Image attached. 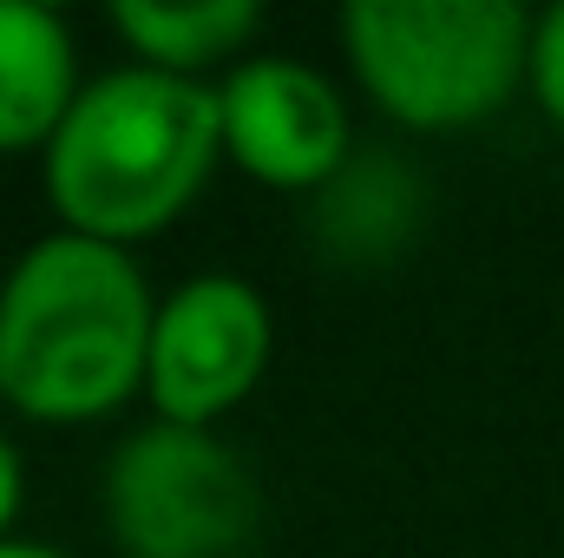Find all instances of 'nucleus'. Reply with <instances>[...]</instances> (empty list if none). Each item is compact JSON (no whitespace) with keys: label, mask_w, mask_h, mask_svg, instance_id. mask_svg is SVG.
Masks as SVG:
<instances>
[{"label":"nucleus","mask_w":564,"mask_h":558,"mask_svg":"<svg viewBox=\"0 0 564 558\" xmlns=\"http://www.w3.org/2000/svg\"><path fill=\"white\" fill-rule=\"evenodd\" d=\"M158 296L132 250L46 230L0 277V401L26 420H106L144 395Z\"/></svg>","instance_id":"f257e3e1"},{"label":"nucleus","mask_w":564,"mask_h":558,"mask_svg":"<svg viewBox=\"0 0 564 558\" xmlns=\"http://www.w3.org/2000/svg\"><path fill=\"white\" fill-rule=\"evenodd\" d=\"M217 164H224L217 86L158 73L139 60L86 79L66 126L40 151V178L59 230L119 250L177 224Z\"/></svg>","instance_id":"f03ea898"},{"label":"nucleus","mask_w":564,"mask_h":558,"mask_svg":"<svg viewBox=\"0 0 564 558\" xmlns=\"http://www.w3.org/2000/svg\"><path fill=\"white\" fill-rule=\"evenodd\" d=\"M539 13L519 0H348L355 86L408 132H466L532 86Z\"/></svg>","instance_id":"7ed1b4c3"},{"label":"nucleus","mask_w":564,"mask_h":558,"mask_svg":"<svg viewBox=\"0 0 564 558\" xmlns=\"http://www.w3.org/2000/svg\"><path fill=\"white\" fill-rule=\"evenodd\" d=\"M99 506L126 558H237L263 513L243 453L177 420H144L112 447Z\"/></svg>","instance_id":"20e7f679"},{"label":"nucleus","mask_w":564,"mask_h":558,"mask_svg":"<svg viewBox=\"0 0 564 558\" xmlns=\"http://www.w3.org/2000/svg\"><path fill=\"white\" fill-rule=\"evenodd\" d=\"M270 355H276V315L257 282L230 270L184 277L171 296H158L151 322V362H144L151 420L217 427L237 401L257 395Z\"/></svg>","instance_id":"39448f33"},{"label":"nucleus","mask_w":564,"mask_h":558,"mask_svg":"<svg viewBox=\"0 0 564 558\" xmlns=\"http://www.w3.org/2000/svg\"><path fill=\"white\" fill-rule=\"evenodd\" d=\"M217 112H224V158L270 191L315 197L355 158V126H348L341 86L295 53L237 60L217 79Z\"/></svg>","instance_id":"423d86ee"},{"label":"nucleus","mask_w":564,"mask_h":558,"mask_svg":"<svg viewBox=\"0 0 564 558\" xmlns=\"http://www.w3.org/2000/svg\"><path fill=\"white\" fill-rule=\"evenodd\" d=\"M79 93L73 26L40 0H0V151H46Z\"/></svg>","instance_id":"0eeeda50"},{"label":"nucleus","mask_w":564,"mask_h":558,"mask_svg":"<svg viewBox=\"0 0 564 558\" xmlns=\"http://www.w3.org/2000/svg\"><path fill=\"white\" fill-rule=\"evenodd\" d=\"M421 178L394 158V151H355L308 211V230L322 244V257H341L355 270L394 264L408 250V237L421 230Z\"/></svg>","instance_id":"6e6552de"},{"label":"nucleus","mask_w":564,"mask_h":558,"mask_svg":"<svg viewBox=\"0 0 564 558\" xmlns=\"http://www.w3.org/2000/svg\"><path fill=\"white\" fill-rule=\"evenodd\" d=\"M112 33L132 46L139 66L204 79L210 66L250 60V40L263 33L257 0H119Z\"/></svg>","instance_id":"1a4fd4ad"},{"label":"nucleus","mask_w":564,"mask_h":558,"mask_svg":"<svg viewBox=\"0 0 564 558\" xmlns=\"http://www.w3.org/2000/svg\"><path fill=\"white\" fill-rule=\"evenodd\" d=\"M532 99L564 132V0L539 13V33H532Z\"/></svg>","instance_id":"9d476101"},{"label":"nucleus","mask_w":564,"mask_h":558,"mask_svg":"<svg viewBox=\"0 0 564 558\" xmlns=\"http://www.w3.org/2000/svg\"><path fill=\"white\" fill-rule=\"evenodd\" d=\"M20 506H26V460H20L13 433L0 427V546H7V539H20V533H13Z\"/></svg>","instance_id":"9b49d317"},{"label":"nucleus","mask_w":564,"mask_h":558,"mask_svg":"<svg viewBox=\"0 0 564 558\" xmlns=\"http://www.w3.org/2000/svg\"><path fill=\"white\" fill-rule=\"evenodd\" d=\"M0 558H66V552H59V546H46V539H7Z\"/></svg>","instance_id":"f8f14e48"}]
</instances>
